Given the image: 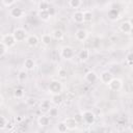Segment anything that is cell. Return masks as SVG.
I'll return each mask as SVG.
<instances>
[{
  "label": "cell",
  "instance_id": "cell-1",
  "mask_svg": "<svg viewBox=\"0 0 133 133\" xmlns=\"http://www.w3.org/2000/svg\"><path fill=\"white\" fill-rule=\"evenodd\" d=\"M12 34H14V36H15L17 43H18V42H24V41H26V38L28 37L27 31H26L24 28H21V27L16 28V29L14 30Z\"/></svg>",
  "mask_w": 133,
  "mask_h": 133
},
{
  "label": "cell",
  "instance_id": "cell-2",
  "mask_svg": "<svg viewBox=\"0 0 133 133\" xmlns=\"http://www.w3.org/2000/svg\"><path fill=\"white\" fill-rule=\"evenodd\" d=\"M1 43H3L7 48H11L17 44V41L12 33H6L3 34L1 37Z\"/></svg>",
  "mask_w": 133,
  "mask_h": 133
},
{
  "label": "cell",
  "instance_id": "cell-3",
  "mask_svg": "<svg viewBox=\"0 0 133 133\" xmlns=\"http://www.w3.org/2000/svg\"><path fill=\"white\" fill-rule=\"evenodd\" d=\"M61 89H62V85H61V83L58 80H53V81L50 82V84H49V91L52 95L60 94Z\"/></svg>",
  "mask_w": 133,
  "mask_h": 133
},
{
  "label": "cell",
  "instance_id": "cell-4",
  "mask_svg": "<svg viewBox=\"0 0 133 133\" xmlns=\"http://www.w3.org/2000/svg\"><path fill=\"white\" fill-rule=\"evenodd\" d=\"M108 87L112 91H119L123 88V81L118 78H113L108 84Z\"/></svg>",
  "mask_w": 133,
  "mask_h": 133
},
{
  "label": "cell",
  "instance_id": "cell-5",
  "mask_svg": "<svg viewBox=\"0 0 133 133\" xmlns=\"http://www.w3.org/2000/svg\"><path fill=\"white\" fill-rule=\"evenodd\" d=\"M82 116H83V121L87 124V125H91L95 123L96 121V115L91 110H85L82 112Z\"/></svg>",
  "mask_w": 133,
  "mask_h": 133
},
{
  "label": "cell",
  "instance_id": "cell-6",
  "mask_svg": "<svg viewBox=\"0 0 133 133\" xmlns=\"http://www.w3.org/2000/svg\"><path fill=\"white\" fill-rule=\"evenodd\" d=\"M60 56L64 59H71L74 57V49L70 46H65L60 51Z\"/></svg>",
  "mask_w": 133,
  "mask_h": 133
},
{
  "label": "cell",
  "instance_id": "cell-7",
  "mask_svg": "<svg viewBox=\"0 0 133 133\" xmlns=\"http://www.w3.org/2000/svg\"><path fill=\"white\" fill-rule=\"evenodd\" d=\"M9 15H10V17H12L15 19H20V18H23V16L25 15V11L23 8H21L19 6H15V7L10 8Z\"/></svg>",
  "mask_w": 133,
  "mask_h": 133
},
{
  "label": "cell",
  "instance_id": "cell-8",
  "mask_svg": "<svg viewBox=\"0 0 133 133\" xmlns=\"http://www.w3.org/2000/svg\"><path fill=\"white\" fill-rule=\"evenodd\" d=\"M99 79H100V81H101L102 83H104V84H107V85H108V84L110 83V81L113 79V75L111 74V72L104 71V72H102V73L100 74Z\"/></svg>",
  "mask_w": 133,
  "mask_h": 133
},
{
  "label": "cell",
  "instance_id": "cell-9",
  "mask_svg": "<svg viewBox=\"0 0 133 133\" xmlns=\"http://www.w3.org/2000/svg\"><path fill=\"white\" fill-rule=\"evenodd\" d=\"M119 30L125 34H130L133 31V27L129 21H124L119 25Z\"/></svg>",
  "mask_w": 133,
  "mask_h": 133
},
{
  "label": "cell",
  "instance_id": "cell-10",
  "mask_svg": "<svg viewBox=\"0 0 133 133\" xmlns=\"http://www.w3.org/2000/svg\"><path fill=\"white\" fill-rule=\"evenodd\" d=\"M99 79V76L96 72L94 71H88L85 75H84V80L88 83H95L97 80Z\"/></svg>",
  "mask_w": 133,
  "mask_h": 133
},
{
  "label": "cell",
  "instance_id": "cell-11",
  "mask_svg": "<svg viewBox=\"0 0 133 133\" xmlns=\"http://www.w3.org/2000/svg\"><path fill=\"white\" fill-rule=\"evenodd\" d=\"M87 36H88V33H87V31H86L85 29H83V28H80V29H78V30L75 32V37H76V39H77L78 42H84V41L87 38Z\"/></svg>",
  "mask_w": 133,
  "mask_h": 133
},
{
  "label": "cell",
  "instance_id": "cell-12",
  "mask_svg": "<svg viewBox=\"0 0 133 133\" xmlns=\"http://www.w3.org/2000/svg\"><path fill=\"white\" fill-rule=\"evenodd\" d=\"M63 122L65 123V125H66V127H68L69 130H75V129L77 128L78 123L76 122V119L74 118V116H69V117H66Z\"/></svg>",
  "mask_w": 133,
  "mask_h": 133
},
{
  "label": "cell",
  "instance_id": "cell-13",
  "mask_svg": "<svg viewBox=\"0 0 133 133\" xmlns=\"http://www.w3.org/2000/svg\"><path fill=\"white\" fill-rule=\"evenodd\" d=\"M26 44L29 46V47H35L37 44H38V42H39V39H38V37H37V35H35V34H30V35H28V37L26 38Z\"/></svg>",
  "mask_w": 133,
  "mask_h": 133
},
{
  "label": "cell",
  "instance_id": "cell-14",
  "mask_svg": "<svg viewBox=\"0 0 133 133\" xmlns=\"http://www.w3.org/2000/svg\"><path fill=\"white\" fill-rule=\"evenodd\" d=\"M73 20L77 24H81L84 22V17H83V11L81 10H76L73 14Z\"/></svg>",
  "mask_w": 133,
  "mask_h": 133
},
{
  "label": "cell",
  "instance_id": "cell-15",
  "mask_svg": "<svg viewBox=\"0 0 133 133\" xmlns=\"http://www.w3.org/2000/svg\"><path fill=\"white\" fill-rule=\"evenodd\" d=\"M34 66H35V61L33 58L28 57L24 60V68L26 71H32L34 69Z\"/></svg>",
  "mask_w": 133,
  "mask_h": 133
},
{
  "label": "cell",
  "instance_id": "cell-16",
  "mask_svg": "<svg viewBox=\"0 0 133 133\" xmlns=\"http://www.w3.org/2000/svg\"><path fill=\"white\" fill-rule=\"evenodd\" d=\"M37 124L39 127H46L50 124V116L49 115H41L38 118H37Z\"/></svg>",
  "mask_w": 133,
  "mask_h": 133
},
{
  "label": "cell",
  "instance_id": "cell-17",
  "mask_svg": "<svg viewBox=\"0 0 133 133\" xmlns=\"http://www.w3.org/2000/svg\"><path fill=\"white\" fill-rule=\"evenodd\" d=\"M89 56H90V52H89V50L86 49V48L80 50V52L78 53V58H79L81 61H85V60H87V59L89 58Z\"/></svg>",
  "mask_w": 133,
  "mask_h": 133
},
{
  "label": "cell",
  "instance_id": "cell-18",
  "mask_svg": "<svg viewBox=\"0 0 133 133\" xmlns=\"http://www.w3.org/2000/svg\"><path fill=\"white\" fill-rule=\"evenodd\" d=\"M108 18L111 20V21H115L119 18V12L116 8H110L109 11H108Z\"/></svg>",
  "mask_w": 133,
  "mask_h": 133
},
{
  "label": "cell",
  "instance_id": "cell-19",
  "mask_svg": "<svg viewBox=\"0 0 133 133\" xmlns=\"http://www.w3.org/2000/svg\"><path fill=\"white\" fill-rule=\"evenodd\" d=\"M63 101V98L61 96V94H57V95H52V99H51V102L52 104H54L55 106H58L62 103Z\"/></svg>",
  "mask_w": 133,
  "mask_h": 133
},
{
  "label": "cell",
  "instance_id": "cell-20",
  "mask_svg": "<svg viewBox=\"0 0 133 133\" xmlns=\"http://www.w3.org/2000/svg\"><path fill=\"white\" fill-rule=\"evenodd\" d=\"M37 16H38V18H39L42 21H45V22L49 21L50 18H51V16H50V14H49L48 10H38Z\"/></svg>",
  "mask_w": 133,
  "mask_h": 133
},
{
  "label": "cell",
  "instance_id": "cell-21",
  "mask_svg": "<svg viewBox=\"0 0 133 133\" xmlns=\"http://www.w3.org/2000/svg\"><path fill=\"white\" fill-rule=\"evenodd\" d=\"M17 77H18V81L19 82H25L27 80V78H28V73H27L26 70H21V71H19Z\"/></svg>",
  "mask_w": 133,
  "mask_h": 133
},
{
  "label": "cell",
  "instance_id": "cell-22",
  "mask_svg": "<svg viewBox=\"0 0 133 133\" xmlns=\"http://www.w3.org/2000/svg\"><path fill=\"white\" fill-rule=\"evenodd\" d=\"M52 35L51 34H49V33H44L43 35H42V37H41V39H42V43L45 45V46H50V44H51V42H52Z\"/></svg>",
  "mask_w": 133,
  "mask_h": 133
},
{
  "label": "cell",
  "instance_id": "cell-23",
  "mask_svg": "<svg viewBox=\"0 0 133 133\" xmlns=\"http://www.w3.org/2000/svg\"><path fill=\"white\" fill-rule=\"evenodd\" d=\"M51 104H52L51 101H49V100H43L42 103H41V110H43L44 112H46V111L48 112L50 110V108L52 107Z\"/></svg>",
  "mask_w": 133,
  "mask_h": 133
},
{
  "label": "cell",
  "instance_id": "cell-24",
  "mask_svg": "<svg viewBox=\"0 0 133 133\" xmlns=\"http://www.w3.org/2000/svg\"><path fill=\"white\" fill-rule=\"evenodd\" d=\"M52 37L54 38V39H57V41H60V39H62L63 38V32H62V30H60V29H55V30H53V32H52Z\"/></svg>",
  "mask_w": 133,
  "mask_h": 133
},
{
  "label": "cell",
  "instance_id": "cell-25",
  "mask_svg": "<svg viewBox=\"0 0 133 133\" xmlns=\"http://www.w3.org/2000/svg\"><path fill=\"white\" fill-rule=\"evenodd\" d=\"M50 2L49 1H45L42 0L41 2H38V10H48L50 8Z\"/></svg>",
  "mask_w": 133,
  "mask_h": 133
},
{
  "label": "cell",
  "instance_id": "cell-26",
  "mask_svg": "<svg viewBox=\"0 0 133 133\" xmlns=\"http://www.w3.org/2000/svg\"><path fill=\"white\" fill-rule=\"evenodd\" d=\"M68 4H69V6L71 7V8H79L81 5H82V1L81 0H70L69 2H68Z\"/></svg>",
  "mask_w": 133,
  "mask_h": 133
},
{
  "label": "cell",
  "instance_id": "cell-27",
  "mask_svg": "<svg viewBox=\"0 0 133 133\" xmlns=\"http://www.w3.org/2000/svg\"><path fill=\"white\" fill-rule=\"evenodd\" d=\"M68 130L69 129H68V127H66L64 122H60V123L57 124V131H58V133H66Z\"/></svg>",
  "mask_w": 133,
  "mask_h": 133
},
{
  "label": "cell",
  "instance_id": "cell-28",
  "mask_svg": "<svg viewBox=\"0 0 133 133\" xmlns=\"http://www.w3.org/2000/svg\"><path fill=\"white\" fill-rule=\"evenodd\" d=\"M14 97L17 99H22L24 97V89L22 87H17L14 90Z\"/></svg>",
  "mask_w": 133,
  "mask_h": 133
},
{
  "label": "cell",
  "instance_id": "cell-29",
  "mask_svg": "<svg viewBox=\"0 0 133 133\" xmlns=\"http://www.w3.org/2000/svg\"><path fill=\"white\" fill-rule=\"evenodd\" d=\"M58 108L56 107V106H54V107H51L50 108V110L48 111V115L50 116V117H57L58 116Z\"/></svg>",
  "mask_w": 133,
  "mask_h": 133
},
{
  "label": "cell",
  "instance_id": "cell-30",
  "mask_svg": "<svg viewBox=\"0 0 133 133\" xmlns=\"http://www.w3.org/2000/svg\"><path fill=\"white\" fill-rule=\"evenodd\" d=\"M83 17H84V22H91L92 12L89 10H85V11H83Z\"/></svg>",
  "mask_w": 133,
  "mask_h": 133
},
{
  "label": "cell",
  "instance_id": "cell-31",
  "mask_svg": "<svg viewBox=\"0 0 133 133\" xmlns=\"http://www.w3.org/2000/svg\"><path fill=\"white\" fill-rule=\"evenodd\" d=\"M58 77L60 78V79H65L66 77H68V72H66V70L65 69H59L58 70Z\"/></svg>",
  "mask_w": 133,
  "mask_h": 133
},
{
  "label": "cell",
  "instance_id": "cell-32",
  "mask_svg": "<svg viewBox=\"0 0 133 133\" xmlns=\"http://www.w3.org/2000/svg\"><path fill=\"white\" fill-rule=\"evenodd\" d=\"M7 50H8V48H7L3 43L0 42V56H1V57H3V56L6 54Z\"/></svg>",
  "mask_w": 133,
  "mask_h": 133
},
{
  "label": "cell",
  "instance_id": "cell-33",
  "mask_svg": "<svg viewBox=\"0 0 133 133\" xmlns=\"http://www.w3.org/2000/svg\"><path fill=\"white\" fill-rule=\"evenodd\" d=\"M8 125H9V124H8V119H7L4 115H2V116H1V125H0V128H1V129H5Z\"/></svg>",
  "mask_w": 133,
  "mask_h": 133
},
{
  "label": "cell",
  "instance_id": "cell-34",
  "mask_svg": "<svg viewBox=\"0 0 133 133\" xmlns=\"http://www.w3.org/2000/svg\"><path fill=\"white\" fill-rule=\"evenodd\" d=\"M1 4H2L3 6H5V7H10V6H12L14 4H16V1H14V0H11V1L2 0V1H1Z\"/></svg>",
  "mask_w": 133,
  "mask_h": 133
},
{
  "label": "cell",
  "instance_id": "cell-35",
  "mask_svg": "<svg viewBox=\"0 0 133 133\" xmlns=\"http://www.w3.org/2000/svg\"><path fill=\"white\" fill-rule=\"evenodd\" d=\"M35 103H36V99H35V98H28V99L26 100V104H27L28 106H34Z\"/></svg>",
  "mask_w": 133,
  "mask_h": 133
},
{
  "label": "cell",
  "instance_id": "cell-36",
  "mask_svg": "<svg viewBox=\"0 0 133 133\" xmlns=\"http://www.w3.org/2000/svg\"><path fill=\"white\" fill-rule=\"evenodd\" d=\"M126 60H127V62H128L129 64H133V53H132V52H130V53L127 54Z\"/></svg>",
  "mask_w": 133,
  "mask_h": 133
},
{
  "label": "cell",
  "instance_id": "cell-37",
  "mask_svg": "<svg viewBox=\"0 0 133 133\" xmlns=\"http://www.w3.org/2000/svg\"><path fill=\"white\" fill-rule=\"evenodd\" d=\"M74 118L76 119V122L79 124V123H81V122H83V116H82V113L81 114H76V115H74Z\"/></svg>",
  "mask_w": 133,
  "mask_h": 133
},
{
  "label": "cell",
  "instance_id": "cell-38",
  "mask_svg": "<svg viewBox=\"0 0 133 133\" xmlns=\"http://www.w3.org/2000/svg\"><path fill=\"white\" fill-rule=\"evenodd\" d=\"M48 11H49V14H50V16L52 17L55 12H56V10H55V8H53V7H50L49 9H48Z\"/></svg>",
  "mask_w": 133,
  "mask_h": 133
},
{
  "label": "cell",
  "instance_id": "cell-39",
  "mask_svg": "<svg viewBox=\"0 0 133 133\" xmlns=\"http://www.w3.org/2000/svg\"><path fill=\"white\" fill-rule=\"evenodd\" d=\"M129 22L131 23V25H132V27H133V17H132V18H131V19L129 20Z\"/></svg>",
  "mask_w": 133,
  "mask_h": 133
},
{
  "label": "cell",
  "instance_id": "cell-40",
  "mask_svg": "<svg viewBox=\"0 0 133 133\" xmlns=\"http://www.w3.org/2000/svg\"><path fill=\"white\" fill-rule=\"evenodd\" d=\"M16 121H18V122H21V121H22V117H17V118H16Z\"/></svg>",
  "mask_w": 133,
  "mask_h": 133
}]
</instances>
